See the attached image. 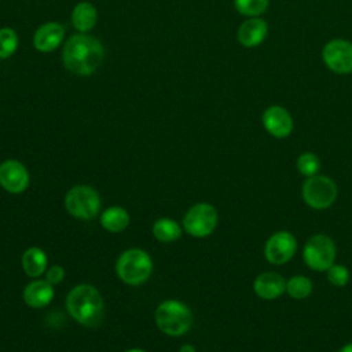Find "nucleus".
<instances>
[{
    "label": "nucleus",
    "instance_id": "f257e3e1",
    "mask_svg": "<svg viewBox=\"0 0 352 352\" xmlns=\"http://www.w3.org/2000/svg\"><path fill=\"white\" fill-rule=\"evenodd\" d=\"M104 59V47L99 38L88 33H76L67 38L62 50L65 67L76 76H89Z\"/></svg>",
    "mask_w": 352,
    "mask_h": 352
},
{
    "label": "nucleus",
    "instance_id": "f03ea898",
    "mask_svg": "<svg viewBox=\"0 0 352 352\" xmlns=\"http://www.w3.org/2000/svg\"><path fill=\"white\" fill-rule=\"evenodd\" d=\"M69 314L81 324L98 326L103 319V298L91 285H78L66 297Z\"/></svg>",
    "mask_w": 352,
    "mask_h": 352
},
{
    "label": "nucleus",
    "instance_id": "7ed1b4c3",
    "mask_svg": "<svg viewBox=\"0 0 352 352\" xmlns=\"http://www.w3.org/2000/svg\"><path fill=\"white\" fill-rule=\"evenodd\" d=\"M155 323L165 334L177 337L190 330L192 324V314L182 301L166 300L155 309Z\"/></svg>",
    "mask_w": 352,
    "mask_h": 352
},
{
    "label": "nucleus",
    "instance_id": "20e7f679",
    "mask_svg": "<svg viewBox=\"0 0 352 352\" xmlns=\"http://www.w3.org/2000/svg\"><path fill=\"white\" fill-rule=\"evenodd\" d=\"M301 197L307 206L315 210L329 209L338 197L336 182L326 175H315L305 177L301 186Z\"/></svg>",
    "mask_w": 352,
    "mask_h": 352
},
{
    "label": "nucleus",
    "instance_id": "39448f33",
    "mask_svg": "<svg viewBox=\"0 0 352 352\" xmlns=\"http://www.w3.org/2000/svg\"><path fill=\"white\" fill-rule=\"evenodd\" d=\"M337 257V246L327 234H314L308 238L302 248V260L305 265L318 272H326Z\"/></svg>",
    "mask_w": 352,
    "mask_h": 352
},
{
    "label": "nucleus",
    "instance_id": "423d86ee",
    "mask_svg": "<svg viewBox=\"0 0 352 352\" xmlns=\"http://www.w3.org/2000/svg\"><path fill=\"white\" fill-rule=\"evenodd\" d=\"M116 271L122 282L136 286L148 279L153 271V263L144 250L129 249L118 257Z\"/></svg>",
    "mask_w": 352,
    "mask_h": 352
},
{
    "label": "nucleus",
    "instance_id": "0eeeda50",
    "mask_svg": "<svg viewBox=\"0 0 352 352\" xmlns=\"http://www.w3.org/2000/svg\"><path fill=\"white\" fill-rule=\"evenodd\" d=\"M65 206L72 216L89 220L100 210V197L98 191L89 186H76L67 191Z\"/></svg>",
    "mask_w": 352,
    "mask_h": 352
},
{
    "label": "nucleus",
    "instance_id": "6e6552de",
    "mask_svg": "<svg viewBox=\"0 0 352 352\" xmlns=\"http://www.w3.org/2000/svg\"><path fill=\"white\" fill-rule=\"evenodd\" d=\"M217 221L219 214L216 208L208 202H199L187 210L183 219V227L187 234L195 238H205L214 231Z\"/></svg>",
    "mask_w": 352,
    "mask_h": 352
},
{
    "label": "nucleus",
    "instance_id": "1a4fd4ad",
    "mask_svg": "<svg viewBox=\"0 0 352 352\" xmlns=\"http://www.w3.org/2000/svg\"><path fill=\"white\" fill-rule=\"evenodd\" d=\"M298 242L294 234L279 230L271 234L264 243V257L272 265H283L289 263L297 253Z\"/></svg>",
    "mask_w": 352,
    "mask_h": 352
},
{
    "label": "nucleus",
    "instance_id": "9d476101",
    "mask_svg": "<svg viewBox=\"0 0 352 352\" xmlns=\"http://www.w3.org/2000/svg\"><path fill=\"white\" fill-rule=\"evenodd\" d=\"M324 66L336 74L352 73V43L346 38H331L322 48Z\"/></svg>",
    "mask_w": 352,
    "mask_h": 352
},
{
    "label": "nucleus",
    "instance_id": "9b49d317",
    "mask_svg": "<svg viewBox=\"0 0 352 352\" xmlns=\"http://www.w3.org/2000/svg\"><path fill=\"white\" fill-rule=\"evenodd\" d=\"M261 124L267 133L275 139L287 138L294 128L290 111L280 104L268 106L261 114Z\"/></svg>",
    "mask_w": 352,
    "mask_h": 352
},
{
    "label": "nucleus",
    "instance_id": "f8f14e48",
    "mask_svg": "<svg viewBox=\"0 0 352 352\" xmlns=\"http://www.w3.org/2000/svg\"><path fill=\"white\" fill-rule=\"evenodd\" d=\"M0 184L11 194L23 192L29 186V173L16 160H6L0 165Z\"/></svg>",
    "mask_w": 352,
    "mask_h": 352
},
{
    "label": "nucleus",
    "instance_id": "ddd939ff",
    "mask_svg": "<svg viewBox=\"0 0 352 352\" xmlns=\"http://www.w3.org/2000/svg\"><path fill=\"white\" fill-rule=\"evenodd\" d=\"M253 292L261 300H275L286 293V279L275 271H264L253 280Z\"/></svg>",
    "mask_w": 352,
    "mask_h": 352
},
{
    "label": "nucleus",
    "instance_id": "4468645a",
    "mask_svg": "<svg viewBox=\"0 0 352 352\" xmlns=\"http://www.w3.org/2000/svg\"><path fill=\"white\" fill-rule=\"evenodd\" d=\"M268 34V25L261 16L246 18L236 30V40L245 48H254L263 44Z\"/></svg>",
    "mask_w": 352,
    "mask_h": 352
},
{
    "label": "nucleus",
    "instance_id": "2eb2a0df",
    "mask_svg": "<svg viewBox=\"0 0 352 352\" xmlns=\"http://www.w3.org/2000/svg\"><path fill=\"white\" fill-rule=\"evenodd\" d=\"M65 37V26L58 22H45L37 28L33 36V45L40 52L56 50Z\"/></svg>",
    "mask_w": 352,
    "mask_h": 352
},
{
    "label": "nucleus",
    "instance_id": "dca6fc26",
    "mask_svg": "<svg viewBox=\"0 0 352 352\" xmlns=\"http://www.w3.org/2000/svg\"><path fill=\"white\" fill-rule=\"evenodd\" d=\"M54 298V287L48 280H33L23 290V300L33 308H43Z\"/></svg>",
    "mask_w": 352,
    "mask_h": 352
},
{
    "label": "nucleus",
    "instance_id": "f3484780",
    "mask_svg": "<svg viewBox=\"0 0 352 352\" xmlns=\"http://www.w3.org/2000/svg\"><path fill=\"white\" fill-rule=\"evenodd\" d=\"M98 21L96 7L89 1H80L72 11V25L78 33H88Z\"/></svg>",
    "mask_w": 352,
    "mask_h": 352
},
{
    "label": "nucleus",
    "instance_id": "a211bd4d",
    "mask_svg": "<svg viewBox=\"0 0 352 352\" xmlns=\"http://www.w3.org/2000/svg\"><path fill=\"white\" fill-rule=\"evenodd\" d=\"M22 268L26 275L36 278L47 270V256L40 248H30L22 256Z\"/></svg>",
    "mask_w": 352,
    "mask_h": 352
},
{
    "label": "nucleus",
    "instance_id": "6ab92c4d",
    "mask_svg": "<svg viewBox=\"0 0 352 352\" xmlns=\"http://www.w3.org/2000/svg\"><path fill=\"white\" fill-rule=\"evenodd\" d=\"M100 224L110 232H120L129 224V214L124 208L111 206L100 214Z\"/></svg>",
    "mask_w": 352,
    "mask_h": 352
},
{
    "label": "nucleus",
    "instance_id": "aec40b11",
    "mask_svg": "<svg viewBox=\"0 0 352 352\" xmlns=\"http://www.w3.org/2000/svg\"><path fill=\"white\" fill-rule=\"evenodd\" d=\"M314 292L312 280L305 275H293L286 279V294L294 300H304Z\"/></svg>",
    "mask_w": 352,
    "mask_h": 352
},
{
    "label": "nucleus",
    "instance_id": "412c9836",
    "mask_svg": "<svg viewBox=\"0 0 352 352\" xmlns=\"http://www.w3.org/2000/svg\"><path fill=\"white\" fill-rule=\"evenodd\" d=\"M153 234L161 242H173L180 238L182 227L172 219H160L153 226Z\"/></svg>",
    "mask_w": 352,
    "mask_h": 352
},
{
    "label": "nucleus",
    "instance_id": "4be33fe9",
    "mask_svg": "<svg viewBox=\"0 0 352 352\" xmlns=\"http://www.w3.org/2000/svg\"><path fill=\"white\" fill-rule=\"evenodd\" d=\"M320 166L322 164L319 157L312 151H302L296 161V168L304 177H311L318 175L320 170Z\"/></svg>",
    "mask_w": 352,
    "mask_h": 352
},
{
    "label": "nucleus",
    "instance_id": "5701e85b",
    "mask_svg": "<svg viewBox=\"0 0 352 352\" xmlns=\"http://www.w3.org/2000/svg\"><path fill=\"white\" fill-rule=\"evenodd\" d=\"M235 10L246 16H261L270 7V0H234Z\"/></svg>",
    "mask_w": 352,
    "mask_h": 352
},
{
    "label": "nucleus",
    "instance_id": "b1692460",
    "mask_svg": "<svg viewBox=\"0 0 352 352\" xmlns=\"http://www.w3.org/2000/svg\"><path fill=\"white\" fill-rule=\"evenodd\" d=\"M18 34L12 28H0V59L12 56L18 48Z\"/></svg>",
    "mask_w": 352,
    "mask_h": 352
},
{
    "label": "nucleus",
    "instance_id": "393cba45",
    "mask_svg": "<svg viewBox=\"0 0 352 352\" xmlns=\"http://www.w3.org/2000/svg\"><path fill=\"white\" fill-rule=\"evenodd\" d=\"M326 276L329 283H331L336 287H344L349 279H351V272L348 270V267H345L344 264H333L327 271H326Z\"/></svg>",
    "mask_w": 352,
    "mask_h": 352
},
{
    "label": "nucleus",
    "instance_id": "a878e982",
    "mask_svg": "<svg viewBox=\"0 0 352 352\" xmlns=\"http://www.w3.org/2000/svg\"><path fill=\"white\" fill-rule=\"evenodd\" d=\"M65 278V270L60 265H52L48 268L47 271V280L51 285H56L59 282H62Z\"/></svg>",
    "mask_w": 352,
    "mask_h": 352
},
{
    "label": "nucleus",
    "instance_id": "bb28decb",
    "mask_svg": "<svg viewBox=\"0 0 352 352\" xmlns=\"http://www.w3.org/2000/svg\"><path fill=\"white\" fill-rule=\"evenodd\" d=\"M179 352H195V348L192 345H190V344H186V345H183L179 349Z\"/></svg>",
    "mask_w": 352,
    "mask_h": 352
},
{
    "label": "nucleus",
    "instance_id": "cd10ccee",
    "mask_svg": "<svg viewBox=\"0 0 352 352\" xmlns=\"http://www.w3.org/2000/svg\"><path fill=\"white\" fill-rule=\"evenodd\" d=\"M338 352H352V342H346L345 345H342Z\"/></svg>",
    "mask_w": 352,
    "mask_h": 352
},
{
    "label": "nucleus",
    "instance_id": "c85d7f7f",
    "mask_svg": "<svg viewBox=\"0 0 352 352\" xmlns=\"http://www.w3.org/2000/svg\"><path fill=\"white\" fill-rule=\"evenodd\" d=\"M126 352H146V351H143V349H129Z\"/></svg>",
    "mask_w": 352,
    "mask_h": 352
}]
</instances>
